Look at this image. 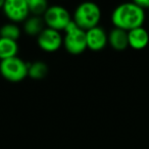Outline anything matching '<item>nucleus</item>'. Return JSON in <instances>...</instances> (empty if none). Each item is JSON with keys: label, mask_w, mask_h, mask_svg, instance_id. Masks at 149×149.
Wrapping results in <instances>:
<instances>
[{"label": "nucleus", "mask_w": 149, "mask_h": 149, "mask_svg": "<svg viewBox=\"0 0 149 149\" xmlns=\"http://www.w3.org/2000/svg\"><path fill=\"white\" fill-rule=\"evenodd\" d=\"M144 21V9L138 6L135 2L120 4L114 8L111 15V22L114 28H118L127 32L142 27Z\"/></svg>", "instance_id": "1"}, {"label": "nucleus", "mask_w": 149, "mask_h": 149, "mask_svg": "<svg viewBox=\"0 0 149 149\" xmlns=\"http://www.w3.org/2000/svg\"><path fill=\"white\" fill-rule=\"evenodd\" d=\"M101 19V10L97 4L93 2H84L76 8L72 22L84 31L98 26Z\"/></svg>", "instance_id": "2"}, {"label": "nucleus", "mask_w": 149, "mask_h": 149, "mask_svg": "<svg viewBox=\"0 0 149 149\" xmlns=\"http://www.w3.org/2000/svg\"><path fill=\"white\" fill-rule=\"evenodd\" d=\"M63 46L70 54H81L87 49L86 31L78 27L74 22L68 26L64 30Z\"/></svg>", "instance_id": "3"}, {"label": "nucleus", "mask_w": 149, "mask_h": 149, "mask_svg": "<svg viewBox=\"0 0 149 149\" xmlns=\"http://www.w3.org/2000/svg\"><path fill=\"white\" fill-rule=\"evenodd\" d=\"M28 68H29V63L17 56L1 60L0 62L1 76L5 80L13 83L21 82L26 77H28Z\"/></svg>", "instance_id": "4"}, {"label": "nucleus", "mask_w": 149, "mask_h": 149, "mask_svg": "<svg viewBox=\"0 0 149 149\" xmlns=\"http://www.w3.org/2000/svg\"><path fill=\"white\" fill-rule=\"evenodd\" d=\"M43 19L47 28L59 32L64 31L72 22L68 10L65 7L60 6V5H51L48 7V9L43 15Z\"/></svg>", "instance_id": "5"}, {"label": "nucleus", "mask_w": 149, "mask_h": 149, "mask_svg": "<svg viewBox=\"0 0 149 149\" xmlns=\"http://www.w3.org/2000/svg\"><path fill=\"white\" fill-rule=\"evenodd\" d=\"M6 17L13 23L25 22L30 15L28 1L26 0H7L2 8Z\"/></svg>", "instance_id": "6"}, {"label": "nucleus", "mask_w": 149, "mask_h": 149, "mask_svg": "<svg viewBox=\"0 0 149 149\" xmlns=\"http://www.w3.org/2000/svg\"><path fill=\"white\" fill-rule=\"evenodd\" d=\"M39 47L45 52H55L63 45V37L59 31L45 28L37 37Z\"/></svg>", "instance_id": "7"}, {"label": "nucleus", "mask_w": 149, "mask_h": 149, "mask_svg": "<svg viewBox=\"0 0 149 149\" xmlns=\"http://www.w3.org/2000/svg\"><path fill=\"white\" fill-rule=\"evenodd\" d=\"M86 40H87V48L92 51H100L107 45L108 35L104 31V29L97 26L86 31Z\"/></svg>", "instance_id": "8"}, {"label": "nucleus", "mask_w": 149, "mask_h": 149, "mask_svg": "<svg viewBox=\"0 0 149 149\" xmlns=\"http://www.w3.org/2000/svg\"><path fill=\"white\" fill-rule=\"evenodd\" d=\"M129 46L133 49H144L149 43V34L143 27L136 28L128 32Z\"/></svg>", "instance_id": "9"}, {"label": "nucleus", "mask_w": 149, "mask_h": 149, "mask_svg": "<svg viewBox=\"0 0 149 149\" xmlns=\"http://www.w3.org/2000/svg\"><path fill=\"white\" fill-rule=\"evenodd\" d=\"M108 43L116 51H123L129 47L128 32L114 28L108 34Z\"/></svg>", "instance_id": "10"}, {"label": "nucleus", "mask_w": 149, "mask_h": 149, "mask_svg": "<svg viewBox=\"0 0 149 149\" xmlns=\"http://www.w3.org/2000/svg\"><path fill=\"white\" fill-rule=\"evenodd\" d=\"M19 45L17 41L0 38V60H5L17 56Z\"/></svg>", "instance_id": "11"}, {"label": "nucleus", "mask_w": 149, "mask_h": 149, "mask_svg": "<svg viewBox=\"0 0 149 149\" xmlns=\"http://www.w3.org/2000/svg\"><path fill=\"white\" fill-rule=\"evenodd\" d=\"M45 23H44L43 17H29L25 21V25H24V30H25L26 34L29 36H39L41 32L43 31L45 28Z\"/></svg>", "instance_id": "12"}, {"label": "nucleus", "mask_w": 149, "mask_h": 149, "mask_svg": "<svg viewBox=\"0 0 149 149\" xmlns=\"http://www.w3.org/2000/svg\"><path fill=\"white\" fill-rule=\"evenodd\" d=\"M48 74V66L43 61H35L29 63L28 76L34 80H41Z\"/></svg>", "instance_id": "13"}, {"label": "nucleus", "mask_w": 149, "mask_h": 149, "mask_svg": "<svg viewBox=\"0 0 149 149\" xmlns=\"http://www.w3.org/2000/svg\"><path fill=\"white\" fill-rule=\"evenodd\" d=\"M21 36V29L15 23L4 24L0 28V38L17 41Z\"/></svg>", "instance_id": "14"}, {"label": "nucleus", "mask_w": 149, "mask_h": 149, "mask_svg": "<svg viewBox=\"0 0 149 149\" xmlns=\"http://www.w3.org/2000/svg\"><path fill=\"white\" fill-rule=\"evenodd\" d=\"M30 13H32L35 17H40V15H43L46 13L49 5L45 0H29L28 1Z\"/></svg>", "instance_id": "15"}, {"label": "nucleus", "mask_w": 149, "mask_h": 149, "mask_svg": "<svg viewBox=\"0 0 149 149\" xmlns=\"http://www.w3.org/2000/svg\"><path fill=\"white\" fill-rule=\"evenodd\" d=\"M138 6H140L143 9H149V0H139V1H135Z\"/></svg>", "instance_id": "16"}, {"label": "nucleus", "mask_w": 149, "mask_h": 149, "mask_svg": "<svg viewBox=\"0 0 149 149\" xmlns=\"http://www.w3.org/2000/svg\"><path fill=\"white\" fill-rule=\"evenodd\" d=\"M3 5H4V1H2V0H0V9L3 8Z\"/></svg>", "instance_id": "17"}]
</instances>
